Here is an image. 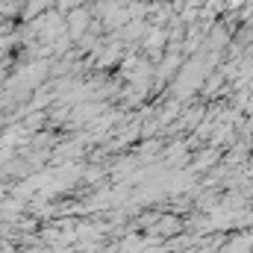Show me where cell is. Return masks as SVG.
Wrapping results in <instances>:
<instances>
[{"instance_id":"cell-1","label":"cell","mask_w":253,"mask_h":253,"mask_svg":"<svg viewBox=\"0 0 253 253\" xmlns=\"http://www.w3.org/2000/svg\"><path fill=\"white\" fill-rule=\"evenodd\" d=\"M233 3H239V0H233Z\"/></svg>"}]
</instances>
